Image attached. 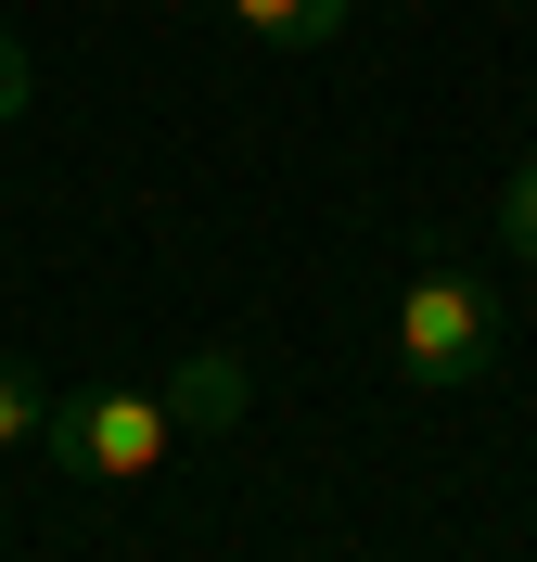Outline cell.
Returning <instances> with one entry per match:
<instances>
[{"mask_svg":"<svg viewBox=\"0 0 537 562\" xmlns=\"http://www.w3.org/2000/svg\"><path fill=\"white\" fill-rule=\"evenodd\" d=\"M384 346H396V371L423 396H461V384H486L500 371V281L486 269H410L396 281V319H384Z\"/></svg>","mask_w":537,"mask_h":562,"instance_id":"1","label":"cell"},{"mask_svg":"<svg viewBox=\"0 0 537 562\" xmlns=\"http://www.w3.org/2000/svg\"><path fill=\"white\" fill-rule=\"evenodd\" d=\"M500 231H512V256H537V154L512 167V192H500Z\"/></svg>","mask_w":537,"mask_h":562,"instance_id":"6","label":"cell"},{"mask_svg":"<svg viewBox=\"0 0 537 562\" xmlns=\"http://www.w3.org/2000/svg\"><path fill=\"white\" fill-rule=\"evenodd\" d=\"M167 422H179V435H217V422H244V358H231V346L179 358V371H167Z\"/></svg>","mask_w":537,"mask_h":562,"instance_id":"3","label":"cell"},{"mask_svg":"<svg viewBox=\"0 0 537 562\" xmlns=\"http://www.w3.org/2000/svg\"><path fill=\"white\" fill-rule=\"evenodd\" d=\"M26 90H38V65H26V38L0 26V128H13V115H26Z\"/></svg>","mask_w":537,"mask_h":562,"instance_id":"7","label":"cell"},{"mask_svg":"<svg viewBox=\"0 0 537 562\" xmlns=\"http://www.w3.org/2000/svg\"><path fill=\"white\" fill-rule=\"evenodd\" d=\"M38 422H52V396H38L13 358H0V448H38Z\"/></svg>","mask_w":537,"mask_h":562,"instance_id":"5","label":"cell"},{"mask_svg":"<svg viewBox=\"0 0 537 562\" xmlns=\"http://www.w3.org/2000/svg\"><path fill=\"white\" fill-rule=\"evenodd\" d=\"M346 13H358V0H231V26L269 38V52H333V38H346Z\"/></svg>","mask_w":537,"mask_h":562,"instance_id":"4","label":"cell"},{"mask_svg":"<svg viewBox=\"0 0 537 562\" xmlns=\"http://www.w3.org/2000/svg\"><path fill=\"white\" fill-rule=\"evenodd\" d=\"M38 448L65 460L77 486H142V473H167L179 422H167V396H154V384H90V396H52Z\"/></svg>","mask_w":537,"mask_h":562,"instance_id":"2","label":"cell"}]
</instances>
